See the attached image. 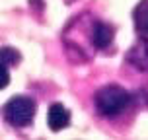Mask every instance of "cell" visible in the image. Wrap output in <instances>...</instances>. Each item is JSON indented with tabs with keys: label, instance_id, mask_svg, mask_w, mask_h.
Wrapping results in <instances>:
<instances>
[{
	"label": "cell",
	"instance_id": "6",
	"mask_svg": "<svg viewBox=\"0 0 148 140\" xmlns=\"http://www.w3.org/2000/svg\"><path fill=\"white\" fill-rule=\"evenodd\" d=\"M136 25H138V31L142 35L148 37V2H144L140 8H138V14H136Z\"/></svg>",
	"mask_w": 148,
	"mask_h": 140
},
{
	"label": "cell",
	"instance_id": "7",
	"mask_svg": "<svg viewBox=\"0 0 148 140\" xmlns=\"http://www.w3.org/2000/svg\"><path fill=\"white\" fill-rule=\"evenodd\" d=\"M18 60H20V55H18L14 49H10V47L0 49V62H2V64L12 66V64H18Z\"/></svg>",
	"mask_w": 148,
	"mask_h": 140
},
{
	"label": "cell",
	"instance_id": "2",
	"mask_svg": "<svg viewBox=\"0 0 148 140\" xmlns=\"http://www.w3.org/2000/svg\"><path fill=\"white\" fill-rule=\"evenodd\" d=\"M4 117L14 126H27L35 117V101L29 97H14L4 107Z\"/></svg>",
	"mask_w": 148,
	"mask_h": 140
},
{
	"label": "cell",
	"instance_id": "1",
	"mask_svg": "<svg viewBox=\"0 0 148 140\" xmlns=\"http://www.w3.org/2000/svg\"><path fill=\"white\" fill-rule=\"evenodd\" d=\"M131 101H133L131 94L123 88H117V86L101 88L96 94V107L105 117H117V115H121L125 109H129Z\"/></svg>",
	"mask_w": 148,
	"mask_h": 140
},
{
	"label": "cell",
	"instance_id": "4",
	"mask_svg": "<svg viewBox=\"0 0 148 140\" xmlns=\"http://www.w3.org/2000/svg\"><path fill=\"white\" fill-rule=\"evenodd\" d=\"M92 43L97 49H107L113 43V29L107 23L94 22V25H92Z\"/></svg>",
	"mask_w": 148,
	"mask_h": 140
},
{
	"label": "cell",
	"instance_id": "3",
	"mask_svg": "<svg viewBox=\"0 0 148 140\" xmlns=\"http://www.w3.org/2000/svg\"><path fill=\"white\" fill-rule=\"evenodd\" d=\"M47 123L51 126V130H62L64 126L70 123V113L64 105L55 103L49 107V115H47Z\"/></svg>",
	"mask_w": 148,
	"mask_h": 140
},
{
	"label": "cell",
	"instance_id": "8",
	"mask_svg": "<svg viewBox=\"0 0 148 140\" xmlns=\"http://www.w3.org/2000/svg\"><path fill=\"white\" fill-rule=\"evenodd\" d=\"M8 84H10V74H8V68H6V64H2V62H0V89L6 88Z\"/></svg>",
	"mask_w": 148,
	"mask_h": 140
},
{
	"label": "cell",
	"instance_id": "5",
	"mask_svg": "<svg viewBox=\"0 0 148 140\" xmlns=\"http://www.w3.org/2000/svg\"><path fill=\"white\" fill-rule=\"evenodd\" d=\"M129 62L138 70H148V43H138L129 53Z\"/></svg>",
	"mask_w": 148,
	"mask_h": 140
}]
</instances>
